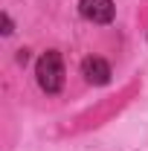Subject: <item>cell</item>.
Masks as SVG:
<instances>
[{
	"mask_svg": "<svg viewBox=\"0 0 148 151\" xmlns=\"http://www.w3.org/2000/svg\"><path fill=\"white\" fill-rule=\"evenodd\" d=\"M81 76H84L90 84H108L113 73H111V64H108L105 58L90 55V58H84V61H81Z\"/></svg>",
	"mask_w": 148,
	"mask_h": 151,
	"instance_id": "obj_3",
	"label": "cell"
},
{
	"mask_svg": "<svg viewBox=\"0 0 148 151\" xmlns=\"http://www.w3.org/2000/svg\"><path fill=\"white\" fill-rule=\"evenodd\" d=\"M78 12L93 23H111L113 20V0H78Z\"/></svg>",
	"mask_w": 148,
	"mask_h": 151,
	"instance_id": "obj_2",
	"label": "cell"
},
{
	"mask_svg": "<svg viewBox=\"0 0 148 151\" xmlns=\"http://www.w3.org/2000/svg\"><path fill=\"white\" fill-rule=\"evenodd\" d=\"M35 76H38L41 90H47V93H58L64 87V64H61V55L55 50H47L44 55L38 58Z\"/></svg>",
	"mask_w": 148,
	"mask_h": 151,
	"instance_id": "obj_1",
	"label": "cell"
},
{
	"mask_svg": "<svg viewBox=\"0 0 148 151\" xmlns=\"http://www.w3.org/2000/svg\"><path fill=\"white\" fill-rule=\"evenodd\" d=\"M0 23H3V35H12V32H15V26H12V18H9L6 12L0 15Z\"/></svg>",
	"mask_w": 148,
	"mask_h": 151,
	"instance_id": "obj_4",
	"label": "cell"
}]
</instances>
